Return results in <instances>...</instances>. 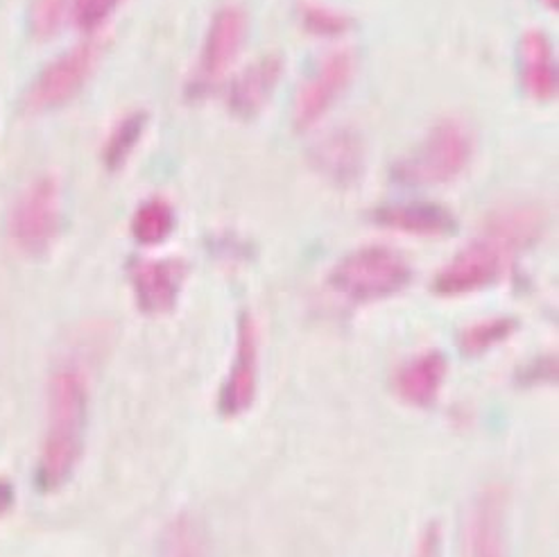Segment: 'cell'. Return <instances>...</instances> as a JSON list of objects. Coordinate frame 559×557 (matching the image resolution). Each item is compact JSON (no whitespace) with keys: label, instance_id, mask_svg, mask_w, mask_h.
<instances>
[{"label":"cell","instance_id":"cell-1","mask_svg":"<svg viewBox=\"0 0 559 557\" xmlns=\"http://www.w3.org/2000/svg\"><path fill=\"white\" fill-rule=\"evenodd\" d=\"M88 379L78 360L59 363L48 381L46 430L37 460V487H64L82 460L88 428Z\"/></svg>","mask_w":559,"mask_h":557},{"label":"cell","instance_id":"cell-2","mask_svg":"<svg viewBox=\"0 0 559 557\" xmlns=\"http://www.w3.org/2000/svg\"><path fill=\"white\" fill-rule=\"evenodd\" d=\"M413 268L406 257L385 245H367L340 259L329 274V286L354 304H371L406 291Z\"/></svg>","mask_w":559,"mask_h":557},{"label":"cell","instance_id":"cell-3","mask_svg":"<svg viewBox=\"0 0 559 557\" xmlns=\"http://www.w3.org/2000/svg\"><path fill=\"white\" fill-rule=\"evenodd\" d=\"M474 152L476 139L464 122L440 120L408 157L394 166V179L408 186L451 183L469 168Z\"/></svg>","mask_w":559,"mask_h":557},{"label":"cell","instance_id":"cell-4","mask_svg":"<svg viewBox=\"0 0 559 557\" xmlns=\"http://www.w3.org/2000/svg\"><path fill=\"white\" fill-rule=\"evenodd\" d=\"M10 238L25 257H44L61 232V189L52 175H39L16 198L10 221Z\"/></svg>","mask_w":559,"mask_h":557},{"label":"cell","instance_id":"cell-5","mask_svg":"<svg viewBox=\"0 0 559 557\" xmlns=\"http://www.w3.org/2000/svg\"><path fill=\"white\" fill-rule=\"evenodd\" d=\"M103 57V44L91 39L73 46L50 64L27 86L23 107L27 114H48L69 105L96 73Z\"/></svg>","mask_w":559,"mask_h":557},{"label":"cell","instance_id":"cell-6","mask_svg":"<svg viewBox=\"0 0 559 557\" xmlns=\"http://www.w3.org/2000/svg\"><path fill=\"white\" fill-rule=\"evenodd\" d=\"M514 257L512 247L496 234L487 232L472 240L438 272L432 282V291L442 297H462L480 293L493 286L503 276L510 259Z\"/></svg>","mask_w":559,"mask_h":557},{"label":"cell","instance_id":"cell-7","mask_svg":"<svg viewBox=\"0 0 559 557\" xmlns=\"http://www.w3.org/2000/svg\"><path fill=\"white\" fill-rule=\"evenodd\" d=\"M356 75V57L349 50L326 55L318 69L299 86L293 105V126L297 132H308L345 96Z\"/></svg>","mask_w":559,"mask_h":557},{"label":"cell","instance_id":"cell-8","mask_svg":"<svg viewBox=\"0 0 559 557\" xmlns=\"http://www.w3.org/2000/svg\"><path fill=\"white\" fill-rule=\"evenodd\" d=\"M247 29H250V21L240 5H223L213 14L189 84L193 93H204L225 78L242 50Z\"/></svg>","mask_w":559,"mask_h":557},{"label":"cell","instance_id":"cell-9","mask_svg":"<svg viewBox=\"0 0 559 557\" xmlns=\"http://www.w3.org/2000/svg\"><path fill=\"white\" fill-rule=\"evenodd\" d=\"M259 324L252 313H242L236 331V349L227 379L217 396V408L225 417H240L254 406L259 392Z\"/></svg>","mask_w":559,"mask_h":557},{"label":"cell","instance_id":"cell-10","mask_svg":"<svg viewBox=\"0 0 559 557\" xmlns=\"http://www.w3.org/2000/svg\"><path fill=\"white\" fill-rule=\"evenodd\" d=\"M189 268L181 259H139L130 268V286L139 311L166 316L179 301Z\"/></svg>","mask_w":559,"mask_h":557},{"label":"cell","instance_id":"cell-11","mask_svg":"<svg viewBox=\"0 0 559 557\" xmlns=\"http://www.w3.org/2000/svg\"><path fill=\"white\" fill-rule=\"evenodd\" d=\"M284 75V59L265 55L242 69L227 88V107L240 120L257 118L270 103L272 93Z\"/></svg>","mask_w":559,"mask_h":557},{"label":"cell","instance_id":"cell-12","mask_svg":"<svg viewBox=\"0 0 559 557\" xmlns=\"http://www.w3.org/2000/svg\"><path fill=\"white\" fill-rule=\"evenodd\" d=\"M506 489L493 485L478 494L467 525L469 557H510L506 540Z\"/></svg>","mask_w":559,"mask_h":557},{"label":"cell","instance_id":"cell-13","mask_svg":"<svg viewBox=\"0 0 559 557\" xmlns=\"http://www.w3.org/2000/svg\"><path fill=\"white\" fill-rule=\"evenodd\" d=\"M374 223L411 236L440 238L451 236L457 227L453 213L435 202H396L374 211Z\"/></svg>","mask_w":559,"mask_h":557},{"label":"cell","instance_id":"cell-14","mask_svg":"<svg viewBox=\"0 0 559 557\" xmlns=\"http://www.w3.org/2000/svg\"><path fill=\"white\" fill-rule=\"evenodd\" d=\"M521 84L537 103L557 98V59L550 39L542 29H527L519 44Z\"/></svg>","mask_w":559,"mask_h":557},{"label":"cell","instance_id":"cell-15","mask_svg":"<svg viewBox=\"0 0 559 557\" xmlns=\"http://www.w3.org/2000/svg\"><path fill=\"white\" fill-rule=\"evenodd\" d=\"M449 375V363L440 352H424L415 356L403 365L396 377H394V388L396 394L406 401L411 406H432L438 401L442 386Z\"/></svg>","mask_w":559,"mask_h":557},{"label":"cell","instance_id":"cell-16","mask_svg":"<svg viewBox=\"0 0 559 557\" xmlns=\"http://www.w3.org/2000/svg\"><path fill=\"white\" fill-rule=\"evenodd\" d=\"M310 159H313L318 173H322L326 179L340 186L354 183L362 175V164H365L362 141L352 130H335L333 134L324 137L316 145Z\"/></svg>","mask_w":559,"mask_h":557},{"label":"cell","instance_id":"cell-17","mask_svg":"<svg viewBox=\"0 0 559 557\" xmlns=\"http://www.w3.org/2000/svg\"><path fill=\"white\" fill-rule=\"evenodd\" d=\"M175 227H177L175 206L162 195H154L141 202L130 223L134 240L145 247H157L166 242L173 236Z\"/></svg>","mask_w":559,"mask_h":557},{"label":"cell","instance_id":"cell-18","mask_svg":"<svg viewBox=\"0 0 559 557\" xmlns=\"http://www.w3.org/2000/svg\"><path fill=\"white\" fill-rule=\"evenodd\" d=\"M147 128V114L145 111H130L116 120V126L105 139L103 145V162L107 170L116 173L126 168V164L132 159L134 150L139 147L143 134Z\"/></svg>","mask_w":559,"mask_h":557},{"label":"cell","instance_id":"cell-19","mask_svg":"<svg viewBox=\"0 0 559 557\" xmlns=\"http://www.w3.org/2000/svg\"><path fill=\"white\" fill-rule=\"evenodd\" d=\"M159 557H211L202 523L191 514L175 517L164 533Z\"/></svg>","mask_w":559,"mask_h":557},{"label":"cell","instance_id":"cell-20","mask_svg":"<svg viewBox=\"0 0 559 557\" xmlns=\"http://www.w3.org/2000/svg\"><path fill=\"white\" fill-rule=\"evenodd\" d=\"M299 23L308 35L322 39L343 37L354 25V21L345 12L318 3V0H304L299 5Z\"/></svg>","mask_w":559,"mask_h":557},{"label":"cell","instance_id":"cell-21","mask_svg":"<svg viewBox=\"0 0 559 557\" xmlns=\"http://www.w3.org/2000/svg\"><path fill=\"white\" fill-rule=\"evenodd\" d=\"M516 331V320L512 318H487L469 324L460 335V349L469 356L485 354L493 347L503 345Z\"/></svg>","mask_w":559,"mask_h":557},{"label":"cell","instance_id":"cell-22","mask_svg":"<svg viewBox=\"0 0 559 557\" xmlns=\"http://www.w3.org/2000/svg\"><path fill=\"white\" fill-rule=\"evenodd\" d=\"M67 21H71V0H33L29 5L27 27L39 42L57 37Z\"/></svg>","mask_w":559,"mask_h":557},{"label":"cell","instance_id":"cell-23","mask_svg":"<svg viewBox=\"0 0 559 557\" xmlns=\"http://www.w3.org/2000/svg\"><path fill=\"white\" fill-rule=\"evenodd\" d=\"M122 0H71V23L82 33H98V29L116 14Z\"/></svg>","mask_w":559,"mask_h":557},{"label":"cell","instance_id":"cell-24","mask_svg":"<svg viewBox=\"0 0 559 557\" xmlns=\"http://www.w3.org/2000/svg\"><path fill=\"white\" fill-rule=\"evenodd\" d=\"M12 499H14L12 497V485L5 483V481H0V514H5L10 510Z\"/></svg>","mask_w":559,"mask_h":557},{"label":"cell","instance_id":"cell-25","mask_svg":"<svg viewBox=\"0 0 559 557\" xmlns=\"http://www.w3.org/2000/svg\"><path fill=\"white\" fill-rule=\"evenodd\" d=\"M542 3H544L548 10H555V12H557V8H559V0H542Z\"/></svg>","mask_w":559,"mask_h":557},{"label":"cell","instance_id":"cell-26","mask_svg":"<svg viewBox=\"0 0 559 557\" xmlns=\"http://www.w3.org/2000/svg\"><path fill=\"white\" fill-rule=\"evenodd\" d=\"M421 557H430V553H428V555H421Z\"/></svg>","mask_w":559,"mask_h":557}]
</instances>
